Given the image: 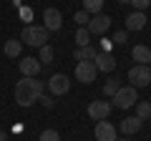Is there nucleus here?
<instances>
[{
    "label": "nucleus",
    "instance_id": "nucleus-18",
    "mask_svg": "<svg viewBox=\"0 0 151 141\" xmlns=\"http://www.w3.org/2000/svg\"><path fill=\"white\" fill-rule=\"evenodd\" d=\"M119 88H121V78H119V76H108V78H106V83H103V96L111 98L113 93L119 91Z\"/></svg>",
    "mask_w": 151,
    "mask_h": 141
},
{
    "label": "nucleus",
    "instance_id": "nucleus-7",
    "mask_svg": "<svg viewBox=\"0 0 151 141\" xmlns=\"http://www.w3.org/2000/svg\"><path fill=\"white\" fill-rule=\"evenodd\" d=\"M43 28L48 33H55L63 28V15H60L58 8H45L43 10Z\"/></svg>",
    "mask_w": 151,
    "mask_h": 141
},
{
    "label": "nucleus",
    "instance_id": "nucleus-8",
    "mask_svg": "<svg viewBox=\"0 0 151 141\" xmlns=\"http://www.w3.org/2000/svg\"><path fill=\"white\" fill-rule=\"evenodd\" d=\"M86 111H88V116L93 121H106L108 114L113 111V106H111V101H91Z\"/></svg>",
    "mask_w": 151,
    "mask_h": 141
},
{
    "label": "nucleus",
    "instance_id": "nucleus-30",
    "mask_svg": "<svg viewBox=\"0 0 151 141\" xmlns=\"http://www.w3.org/2000/svg\"><path fill=\"white\" fill-rule=\"evenodd\" d=\"M5 139H8V134H5L3 129H0V141H5Z\"/></svg>",
    "mask_w": 151,
    "mask_h": 141
},
{
    "label": "nucleus",
    "instance_id": "nucleus-16",
    "mask_svg": "<svg viewBox=\"0 0 151 141\" xmlns=\"http://www.w3.org/2000/svg\"><path fill=\"white\" fill-rule=\"evenodd\" d=\"M3 53H5L8 58H20V53H23V43H20L18 38H8L5 45H3Z\"/></svg>",
    "mask_w": 151,
    "mask_h": 141
},
{
    "label": "nucleus",
    "instance_id": "nucleus-17",
    "mask_svg": "<svg viewBox=\"0 0 151 141\" xmlns=\"http://www.w3.org/2000/svg\"><path fill=\"white\" fill-rule=\"evenodd\" d=\"M98 55V48L96 45H83V48H76L73 50V58L81 63V60H93Z\"/></svg>",
    "mask_w": 151,
    "mask_h": 141
},
{
    "label": "nucleus",
    "instance_id": "nucleus-20",
    "mask_svg": "<svg viewBox=\"0 0 151 141\" xmlns=\"http://www.w3.org/2000/svg\"><path fill=\"white\" fill-rule=\"evenodd\" d=\"M136 116H139L141 121L151 119V103L149 101H136Z\"/></svg>",
    "mask_w": 151,
    "mask_h": 141
},
{
    "label": "nucleus",
    "instance_id": "nucleus-19",
    "mask_svg": "<svg viewBox=\"0 0 151 141\" xmlns=\"http://www.w3.org/2000/svg\"><path fill=\"white\" fill-rule=\"evenodd\" d=\"M83 10L88 15H98L103 10V0H83Z\"/></svg>",
    "mask_w": 151,
    "mask_h": 141
},
{
    "label": "nucleus",
    "instance_id": "nucleus-10",
    "mask_svg": "<svg viewBox=\"0 0 151 141\" xmlns=\"http://www.w3.org/2000/svg\"><path fill=\"white\" fill-rule=\"evenodd\" d=\"M93 134H96V141H116V139H119L116 126H111L108 121H98Z\"/></svg>",
    "mask_w": 151,
    "mask_h": 141
},
{
    "label": "nucleus",
    "instance_id": "nucleus-22",
    "mask_svg": "<svg viewBox=\"0 0 151 141\" xmlns=\"http://www.w3.org/2000/svg\"><path fill=\"white\" fill-rule=\"evenodd\" d=\"M76 43H78V48L91 45V33H88L86 28H78V30H76Z\"/></svg>",
    "mask_w": 151,
    "mask_h": 141
},
{
    "label": "nucleus",
    "instance_id": "nucleus-28",
    "mask_svg": "<svg viewBox=\"0 0 151 141\" xmlns=\"http://www.w3.org/2000/svg\"><path fill=\"white\" fill-rule=\"evenodd\" d=\"M111 48H113L111 40H108V38H101V48H98V50H103V53H111Z\"/></svg>",
    "mask_w": 151,
    "mask_h": 141
},
{
    "label": "nucleus",
    "instance_id": "nucleus-25",
    "mask_svg": "<svg viewBox=\"0 0 151 141\" xmlns=\"http://www.w3.org/2000/svg\"><path fill=\"white\" fill-rule=\"evenodd\" d=\"M126 40H129V38H126V30H116V33H113V38H111V43L113 45H124Z\"/></svg>",
    "mask_w": 151,
    "mask_h": 141
},
{
    "label": "nucleus",
    "instance_id": "nucleus-2",
    "mask_svg": "<svg viewBox=\"0 0 151 141\" xmlns=\"http://www.w3.org/2000/svg\"><path fill=\"white\" fill-rule=\"evenodd\" d=\"M48 35L50 33L43 25H25L20 33V43L30 45V48H43V45H48Z\"/></svg>",
    "mask_w": 151,
    "mask_h": 141
},
{
    "label": "nucleus",
    "instance_id": "nucleus-24",
    "mask_svg": "<svg viewBox=\"0 0 151 141\" xmlns=\"http://www.w3.org/2000/svg\"><path fill=\"white\" fill-rule=\"evenodd\" d=\"M73 20H76V25H78V28H86L88 20H91V15H88L86 10H78V13L73 15Z\"/></svg>",
    "mask_w": 151,
    "mask_h": 141
},
{
    "label": "nucleus",
    "instance_id": "nucleus-29",
    "mask_svg": "<svg viewBox=\"0 0 151 141\" xmlns=\"http://www.w3.org/2000/svg\"><path fill=\"white\" fill-rule=\"evenodd\" d=\"M20 18H23V20H30V18H33V10H30V8H20Z\"/></svg>",
    "mask_w": 151,
    "mask_h": 141
},
{
    "label": "nucleus",
    "instance_id": "nucleus-14",
    "mask_svg": "<svg viewBox=\"0 0 151 141\" xmlns=\"http://www.w3.org/2000/svg\"><path fill=\"white\" fill-rule=\"evenodd\" d=\"M144 28H146V13L134 10L129 18H126V28H124L126 33H129V30H134V33H136V30H144Z\"/></svg>",
    "mask_w": 151,
    "mask_h": 141
},
{
    "label": "nucleus",
    "instance_id": "nucleus-32",
    "mask_svg": "<svg viewBox=\"0 0 151 141\" xmlns=\"http://www.w3.org/2000/svg\"><path fill=\"white\" fill-rule=\"evenodd\" d=\"M116 3H131V0H116Z\"/></svg>",
    "mask_w": 151,
    "mask_h": 141
},
{
    "label": "nucleus",
    "instance_id": "nucleus-9",
    "mask_svg": "<svg viewBox=\"0 0 151 141\" xmlns=\"http://www.w3.org/2000/svg\"><path fill=\"white\" fill-rule=\"evenodd\" d=\"M108 28H111V15H103V13H98V15H93L91 20H88L86 30L91 33V35H106Z\"/></svg>",
    "mask_w": 151,
    "mask_h": 141
},
{
    "label": "nucleus",
    "instance_id": "nucleus-15",
    "mask_svg": "<svg viewBox=\"0 0 151 141\" xmlns=\"http://www.w3.org/2000/svg\"><path fill=\"white\" fill-rule=\"evenodd\" d=\"M131 58L136 60V65H149L151 63V48L149 45H134Z\"/></svg>",
    "mask_w": 151,
    "mask_h": 141
},
{
    "label": "nucleus",
    "instance_id": "nucleus-23",
    "mask_svg": "<svg viewBox=\"0 0 151 141\" xmlns=\"http://www.w3.org/2000/svg\"><path fill=\"white\" fill-rule=\"evenodd\" d=\"M38 141H60V134L55 129H45L43 134L38 136Z\"/></svg>",
    "mask_w": 151,
    "mask_h": 141
},
{
    "label": "nucleus",
    "instance_id": "nucleus-21",
    "mask_svg": "<svg viewBox=\"0 0 151 141\" xmlns=\"http://www.w3.org/2000/svg\"><path fill=\"white\" fill-rule=\"evenodd\" d=\"M53 58H55V50H53V45H43V48H40V65H48V63H53Z\"/></svg>",
    "mask_w": 151,
    "mask_h": 141
},
{
    "label": "nucleus",
    "instance_id": "nucleus-13",
    "mask_svg": "<svg viewBox=\"0 0 151 141\" xmlns=\"http://www.w3.org/2000/svg\"><path fill=\"white\" fill-rule=\"evenodd\" d=\"M141 124H144V121H141L139 116H126V119H124V121L119 124V131H121L124 136L139 134V131H141Z\"/></svg>",
    "mask_w": 151,
    "mask_h": 141
},
{
    "label": "nucleus",
    "instance_id": "nucleus-26",
    "mask_svg": "<svg viewBox=\"0 0 151 141\" xmlns=\"http://www.w3.org/2000/svg\"><path fill=\"white\" fill-rule=\"evenodd\" d=\"M149 3H151V0H131V5H134L136 10H141V13H144L146 8H149Z\"/></svg>",
    "mask_w": 151,
    "mask_h": 141
},
{
    "label": "nucleus",
    "instance_id": "nucleus-31",
    "mask_svg": "<svg viewBox=\"0 0 151 141\" xmlns=\"http://www.w3.org/2000/svg\"><path fill=\"white\" fill-rule=\"evenodd\" d=\"M116 141H129V136H124V139H116Z\"/></svg>",
    "mask_w": 151,
    "mask_h": 141
},
{
    "label": "nucleus",
    "instance_id": "nucleus-11",
    "mask_svg": "<svg viewBox=\"0 0 151 141\" xmlns=\"http://www.w3.org/2000/svg\"><path fill=\"white\" fill-rule=\"evenodd\" d=\"M93 65H96V70H101V73H113V68H116V58H113V53H103V50H98V55L93 58Z\"/></svg>",
    "mask_w": 151,
    "mask_h": 141
},
{
    "label": "nucleus",
    "instance_id": "nucleus-12",
    "mask_svg": "<svg viewBox=\"0 0 151 141\" xmlns=\"http://www.w3.org/2000/svg\"><path fill=\"white\" fill-rule=\"evenodd\" d=\"M18 68H20V73H23V76L35 78L38 73H40V60H38V58H30V55H25V58H20V60H18Z\"/></svg>",
    "mask_w": 151,
    "mask_h": 141
},
{
    "label": "nucleus",
    "instance_id": "nucleus-5",
    "mask_svg": "<svg viewBox=\"0 0 151 141\" xmlns=\"http://www.w3.org/2000/svg\"><path fill=\"white\" fill-rule=\"evenodd\" d=\"M48 91H50V96H65L70 91V78L65 73H53L48 78Z\"/></svg>",
    "mask_w": 151,
    "mask_h": 141
},
{
    "label": "nucleus",
    "instance_id": "nucleus-3",
    "mask_svg": "<svg viewBox=\"0 0 151 141\" xmlns=\"http://www.w3.org/2000/svg\"><path fill=\"white\" fill-rule=\"evenodd\" d=\"M111 98H113V101H111L113 109L126 111V109H131V106H136V101H139V93H136V88H134V86H121Z\"/></svg>",
    "mask_w": 151,
    "mask_h": 141
},
{
    "label": "nucleus",
    "instance_id": "nucleus-4",
    "mask_svg": "<svg viewBox=\"0 0 151 141\" xmlns=\"http://www.w3.org/2000/svg\"><path fill=\"white\" fill-rule=\"evenodd\" d=\"M98 76L96 65H93V60H81V63H76V81H81L83 86H88V83H93Z\"/></svg>",
    "mask_w": 151,
    "mask_h": 141
},
{
    "label": "nucleus",
    "instance_id": "nucleus-1",
    "mask_svg": "<svg viewBox=\"0 0 151 141\" xmlns=\"http://www.w3.org/2000/svg\"><path fill=\"white\" fill-rule=\"evenodd\" d=\"M43 88H45V86H43V81L23 76L20 81L15 83V101H18V106H23V109L33 106L38 98L43 96Z\"/></svg>",
    "mask_w": 151,
    "mask_h": 141
},
{
    "label": "nucleus",
    "instance_id": "nucleus-6",
    "mask_svg": "<svg viewBox=\"0 0 151 141\" xmlns=\"http://www.w3.org/2000/svg\"><path fill=\"white\" fill-rule=\"evenodd\" d=\"M129 81L134 88H144L151 83V68L149 65H134V68L129 70Z\"/></svg>",
    "mask_w": 151,
    "mask_h": 141
},
{
    "label": "nucleus",
    "instance_id": "nucleus-27",
    "mask_svg": "<svg viewBox=\"0 0 151 141\" xmlns=\"http://www.w3.org/2000/svg\"><path fill=\"white\" fill-rule=\"evenodd\" d=\"M38 101L43 103L45 109H53V106H55V101H53V96H45V93H43V96H40V98H38Z\"/></svg>",
    "mask_w": 151,
    "mask_h": 141
}]
</instances>
